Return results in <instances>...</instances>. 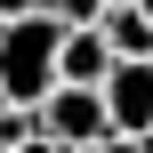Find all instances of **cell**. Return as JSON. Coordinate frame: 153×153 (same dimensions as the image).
<instances>
[{"label":"cell","instance_id":"9","mask_svg":"<svg viewBox=\"0 0 153 153\" xmlns=\"http://www.w3.org/2000/svg\"><path fill=\"white\" fill-rule=\"evenodd\" d=\"M81 153H145L137 137H105V145H81Z\"/></svg>","mask_w":153,"mask_h":153},{"label":"cell","instance_id":"13","mask_svg":"<svg viewBox=\"0 0 153 153\" xmlns=\"http://www.w3.org/2000/svg\"><path fill=\"white\" fill-rule=\"evenodd\" d=\"M145 153H153V145H145Z\"/></svg>","mask_w":153,"mask_h":153},{"label":"cell","instance_id":"8","mask_svg":"<svg viewBox=\"0 0 153 153\" xmlns=\"http://www.w3.org/2000/svg\"><path fill=\"white\" fill-rule=\"evenodd\" d=\"M16 153H73V145H56V137L40 129V137H24V145H16Z\"/></svg>","mask_w":153,"mask_h":153},{"label":"cell","instance_id":"12","mask_svg":"<svg viewBox=\"0 0 153 153\" xmlns=\"http://www.w3.org/2000/svg\"><path fill=\"white\" fill-rule=\"evenodd\" d=\"M0 153H8V145H0Z\"/></svg>","mask_w":153,"mask_h":153},{"label":"cell","instance_id":"5","mask_svg":"<svg viewBox=\"0 0 153 153\" xmlns=\"http://www.w3.org/2000/svg\"><path fill=\"white\" fill-rule=\"evenodd\" d=\"M97 24H105V40H113V56H153V16H145V0H113Z\"/></svg>","mask_w":153,"mask_h":153},{"label":"cell","instance_id":"10","mask_svg":"<svg viewBox=\"0 0 153 153\" xmlns=\"http://www.w3.org/2000/svg\"><path fill=\"white\" fill-rule=\"evenodd\" d=\"M24 8H40V0H0V16H24Z\"/></svg>","mask_w":153,"mask_h":153},{"label":"cell","instance_id":"7","mask_svg":"<svg viewBox=\"0 0 153 153\" xmlns=\"http://www.w3.org/2000/svg\"><path fill=\"white\" fill-rule=\"evenodd\" d=\"M40 8H48V16H65V24H97L113 0H40Z\"/></svg>","mask_w":153,"mask_h":153},{"label":"cell","instance_id":"6","mask_svg":"<svg viewBox=\"0 0 153 153\" xmlns=\"http://www.w3.org/2000/svg\"><path fill=\"white\" fill-rule=\"evenodd\" d=\"M40 129H48V121H40V105H0V145H8V153L24 145V137H40Z\"/></svg>","mask_w":153,"mask_h":153},{"label":"cell","instance_id":"1","mask_svg":"<svg viewBox=\"0 0 153 153\" xmlns=\"http://www.w3.org/2000/svg\"><path fill=\"white\" fill-rule=\"evenodd\" d=\"M56 48H65V16H48V8L0 16V97L8 105H40L65 81L56 73Z\"/></svg>","mask_w":153,"mask_h":153},{"label":"cell","instance_id":"2","mask_svg":"<svg viewBox=\"0 0 153 153\" xmlns=\"http://www.w3.org/2000/svg\"><path fill=\"white\" fill-rule=\"evenodd\" d=\"M40 121H48V137L56 145H105V137H121L113 129V105H105V89H89V81H56L48 97H40Z\"/></svg>","mask_w":153,"mask_h":153},{"label":"cell","instance_id":"4","mask_svg":"<svg viewBox=\"0 0 153 153\" xmlns=\"http://www.w3.org/2000/svg\"><path fill=\"white\" fill-rule=\"evenodd\" d=\"M56 73H65V81H89V89H105V73H113V40H105V24H65Z\"/></svg>","mask_w":153,"mask_h":153},{"label":"cell","instance_id":"11","mask_svg":"<svg viewBox=\"0 0 153 153\" xmlns=\"http://www.w3.org/2000/svg\"><path fill=\"white\" fill-rule=\"evenodd\" d=\"M0 105H8V97H0Z\"/></svg>","mask_w":153,"mask_h":153},{"label":"cell","instance_id":"3","mask_svg":"<svg viewBox=\"0 0 153 153\" xmlns=\"http://www.w3.org/2000/svg\"><path fill=\"white\" fill-rule=\"evenodd\" d=\"M105 105H113V129H121V137L153 145V56H113Z\"/></svg>","mask_w":153,"mask_h":153}]
</instances>
